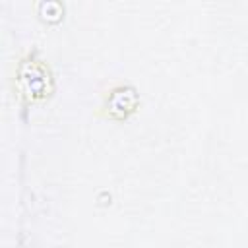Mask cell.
Wrapping results in <instances>:
<instances>
[{
    "label": "cell",
    "mask_w": 248,
    "mask_h": 248,
    "mask_svg": "<svg viewBox=\"0 0 248 248\" xmlns=\"http://www.w3.org/2000/svg\"><path fill=\"white\" fill-rule=\"evenodd\" d=\"M134 105H136L134 89H130V87H116L114 91H110V97H108V107H110L108 112H110V116L122 118L130 110H134Z\"/></svg>",
    "instance_id": "1"
}]
</instances>
